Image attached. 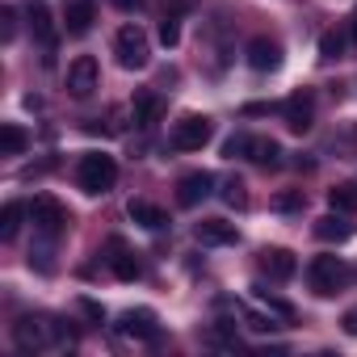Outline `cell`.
Segmentation results:
<instances>
[{
	"label": "cell",
	"instance_id": "obj_1",
	"mask_svg": "<svg viewBox=\"0 0 357 357\" xmlns=\"http://www.w3.org/2000/svg\"><path fill=\"white\" fill-rule=\"evenodd\" d=\"M13 344L22 353H47V349H72V336L51 315H22L13 324Z\"/></svg>",
	"mask_w": 357,
	"mask_h": 357
},
{
	"label": "cell",
	"instance_id": "obj_2",
	"mask_svg": "<svg viewBox=\"0 0 357 357\" xmlns=\"http://www.w3.org/2000/svg\"><path fill=\"white\" fill-rule=\"evenodd\" d=\"M118 181V160L105 155V151H84L80 164H76V185L84 194H109Z\"/></svg>",
	"mask_w": 357,
	"mask_h": 357
},
{
	"label": "cell",
	"instance_id": "obj_3",
	"mask_svg": "<svg viewBox=\"0 0 357 357\" xmlns=\"http://www.w3.org/2000/svg\"><path fill=\"white\" fill-rule=\"evenodd\" d=\"M114 59H118V68H126V72H143V68L151 63V38H147V30L122 26V30L114 34Z\"/></svg>",
	"mask_w": 357,
	"mask_h": 357
},
{
	"label": "cell",
	"instance_id": "obj_4",
	"mask_svg": "<svg viewBox=\"0 0 357 357\" xmlns=\"http://www.w3.org/2000/svg\"><path fill=\"white\" fill-rule=\"evenodd\" d=\"M307 282H311V290H315L319 298H332V294H340V290L353 282V269H349L340 257H315V261L307 265Z\"/></svg>",
	"mask_w": 357,
	"mask_h": 357
},
{
	"label": "cell",
	"instance_id": "obj_5",
	"mask_svg": "<svg viewBox=\"0 0 357 357\" xmlns=\"http://www.w3.org/2000/svg\"><path fill=\"white\" fill-rule=\"evenodd\" d=\"M215 135V122L206 114H181L172 122V135H168V147L172 151H202Z\"/></svg>",
	"mask_w": 357,
	"mask_h": 357
},
{
	"label": "cell",
	"instance_id": "obj_6",
	"mask_svg": "<svg viewBox=\"0 0 357 357\" xmlns=\"http://www.w3.org/2000/svg\"><path fill=\"white\" fill-rule=\"evenodd\" d=\"M30 219H34V231H38V236H51V240H59V236L68 231V223H72L68 206H63L55 194H34Z\"/></svg>",
	"mask_w": 357,
	"mask_h": 357
},
{
	"label": "cell",
	"instance_id": "obj_7",
	"mask_svg": "<svg viewBox=\"0 0 357 357\" xmlns=\"http://www.w3.org/2000/svg\"><path fill=\"white\" fill-rule=\"evenodd\" d=\"M97 84H101L97 59H93V55H76V59L68 63V93H72L76 101H84V97H93Z\"/></svg>",
	"mask_w": 357,
	"mask_h": 357
},
{
	"label": "cell",
	"instance_id": "obj_8",
	"mask_svg": "<svg viewBox=\"0 0 357 357\" xmlns=\"http://www.w3.org/2000/svg\"><path fill=\"white\" fill-rule=\"evenodd\" d=\"M282 118H286V126H290L294 135H307L311 122H315V93H311V89L290 93V97L282 101Z\"/></svg>",
	"mask_w": 357,
	"mask_h": 357
},
{
	"label": "cell",
	"instance_id": "obj_9",
	"mask_svg": "<svg viewBox=\"0 0 357 357\" xmlns=\"http://www.w3.org/2000/svg\"><path fill=\"white\" fill-rule=\"evenodd\" d=\"M244 63L252 68V72H278L282 68V43L278 38H269V34H257L248 47H244Z\"/></svg>",
	"mask_w": 357,
	"mask_h": 357
},
{
	"label": "cell",
	"instance_id": "obj_10",
	"mask_svg": "<svg viewBox=\"0 0 357 357\" xmlns=\"http://www.w3.org/2000/svg\"><path fill=\"white\" fill-rule=\"evenodd\" d=\"M118 336H130V340H147V344H155V340H160V319H155V311H147V307L126 311V315L118 319Z\"/></svg>",
	"mask_w": 357,
	"mask_h": 357
},
{
	"label": "cell",
	"instance_id": "obj_11",
	"mask_svg": "<svg viewBox=\"0 0 357 357\" xmlns=\"http://www.w3.org/2000/svg\"><path fill=\"white\" fill-rule=\"evenodd\" d=\"M26 17H30V30H34V38L43 43V63H51L55 59V22H51V9H47V0H30L26 5Z\"/></svg>",
	"mask_w": 357,
	"mask_h": 357
},
{
	"label": "cell",
	"instance_id": "obj_12",
	"mask_svg": "<svg viewBox=\"0 0 357 357\" xmlns=\"http://www.w3.org/2000/svg\"><path fill=\"white\" fill-rule=\"evenodd\" d=\"M105 261H109V269H114V278L118 282H135L139 273H143V265H139V257L126 248V240L122 236H109V244H105Z\"/></svg>",
	"mask_w": 357,
	"mask_h": 357
},
{
	"label": "cell",
	"instance_id": "obj_13",
	"mask_svg": "<svg viewBox=\"0 0 357 357\" xmlns=\"http://www.w3.org/2000/svg\"><path fill=\"white\" fill-rule=\"evenodd\" d=\"M257 261H261V273H265L269 282H290V278L298 273V261H294L290 248H261Z\"/></svg>",
	"mask_w": 357,
	"mask_h": 357
},
{
	"label": "cell",
	"instance_id": "obj_14",
	"mask_svg": "<svg viewBox=\"0 0 357 357\" xmlns=\"http://www.w3.org/2000/svg\"><path fill=\"white\" fill-rule=\"evenodd\" d=\"M194 240L206 244V248H227V244H240V231H236V223H227V219H202V223L194 227Z\"/></svg>",
	"mask_w": 357,
	"mask_h": 357
},
{
	"label": "cell",
	"instance_id": "obj_15",
	"mask_svg": "<svg viewBox=\"0 0 357 357\" xmlns=\"http://www.w3.org/2000/svg\"><path fill=\"white\" fill-rule=\"evenodd\" d=\"M211 190H215L211 172H185L181 181H176V202H181V206H198V202L211 198Z\"/></svg>",
	"mask_w": 357,
	"mask_h": 357
},
{
	"label": "cell",
	"instance_id": "obj_16",
	"mask_svg": "<svg viewBox=\"0 0 357 357\" xmlns=\"http://www.w3.org/2000/svg\"><path fill=\"white\" fill-rule=\"evenodd\" d=\"M93 22H97V5H93V0H68V5H63V30L72 38H84L93 30Z\"/></svg>",
	"mask_w": 357,
	"mask_h": 357
},
{
	"label": "cell",
	"instance_id": "obj_17",
	"mask_svg": "<svg viewBox=\"0 0 357 357\" xmlns=\"http://www.w3.org/2000/svg\"><path fill=\"white\" fill-rule=\"evenodd\" d=\"M130 118L147 130V126H155L160 118H164V97L160 93H151V89H143V93H135V101H130Z\"/></svg>",
	"mask_w": 357,
	"mask_h": 357
},
{
	"label": "cell",
	"instance_id": "obj_18",
	"mask_svg": "<svg viewBox=\"0 0 357 357\" xmlns=\"http://www.w3.org/2000/svg\"><path fill=\"white\" fill-rule=\"evenodd\" d=\"M319 240H328V244H344L357 227L349 223V215H340V211H332V215H324V219H315V227H311Z\"/></svg>",
	"mask_w": 357,
	"mask_h": 357
},
{
	"label": "cell",
	"instance_id": "obj_19",
	"mask_svg": "<svg viewBox=\"0 0 357 357\" xmlns=\"http://www.w3.org/2000/svg\"><path fill=\"white\" fill-rule=\"evenodd\" d=\"M244 160H252V164H261V168H278V164H282V147H278V139L248 135V151H244Z\"/></svg>",
	"mask_w": 357,
	"mask_h": 357
},
{
	"label": "cell",
	"instance_id": "obj_20",
	"mask_svg": "<svg viewBox=\"0 0 357 357\" xmlns=\"http://www.w3.org/2000/svg\"><path fill=\"white\" fill-rule=\"evenodd\" d=\"M126 215H130L139 227H147V231H160V227H168V215H164L155 202H147V198H130Z\"/></svg>",
	"mask_w": 357,
	"mask_h": 357
},
{
	"label": "cell",
	"instance_id": "obj_21",
	"mask_svg": "<svg viewBox=\"0 0 357 357\" xmlns=\"http://www.w3.org/2000/svg\"><path fill=\"white\" fill-rule=\"evenodd\" d=\"M26 147H30L26 126H17V122H5V126H0V155H22Z\"/></svg>",
	"mask_w": 357,
	"mask_h": 357
},
{
	"label": "cell",
	"instance_id": "obj_22",
	"mask_svg": "<svg viewBox=\"0 0 357 357\" xmlns=\"http://www.w3.org/2000/svg\"><path fill=\"white\" fill-rule=\"evenodd\" d=\"M328 206L340 211V215H357V185L353 181H340L328 190Z\"/></svg>",
	"mask_w": 357,
	"mask_h": 357
},
{
	"label": "cell",
	"instance_id": "obj_23",
	"mask_svg": "<svg viewBox=\"0 0 357 357\" xmlns=\"http://www.w3.org/2000/svg\"><path fill=\"white\" fill-rule=\"evenodd\" d=\"M30 206L26 202H9L5 211H0V240H13L17 231H22V215H26Z\"/></svg>",
	"mask_w": 357,
	"mask_h": 357
},
{
	"label": "cell",
	"instance_id": "obj_24",
	"mask_svg": "<svg viewBox=\"0 0 357 357\" xmlns=\"http://www.w3.org/2000/svg\"><path fill=\"white\" fill-rule=\"evenodd\" d=\"M223 202H227V206H236V211H244V206H248V185L240 181V176H227V181H223Z\"/></svg>",
	"mask_w": 357,
	"mask_h": 357
},
{
	"label": "cell",
	"instance_id": "obj_25",
	"mask_svg": "<svg viewBox=\"0 0 357 357\" xmlns=\"http://www.w3.org/2000/svg\"><path fill=\"white\" fill-rule=\"evenodd\" d=\"M319 59H324V63H336V59H344V38H340L336 30H328V34L319 38Z\"/></svg>",
	"mask_w": 357,
	"mask_h": 357
},
{
	"label": "cell",
	"instance_id": "obj_26",
	"mask_svg": "<svg viewBox=\"0 0 357 357\" xmlns=\"http://www.w3.org/2000/svg\"><path fill=\"white\" fill-rule=\"evenodd\" d=\"M51 252H55V240H51V236H38V248H30V265H38L43 273H51V269H55Z\"/></svg>",
	"mask_w": 357,
	"mask_h": 357
},
{
	"label": "cell",
	"instance_id": "obj_27",
	"mask_svg": "<svg viewBox=\"0 0 357 357\" xmlns=\"http://www.w3.org/2000/svg\"><path fill=\"white\" fill-rule=\"evenodd\" d=\"M332 143H336L340 155H357V122H344V126L332 135Z\"/></svg>",
	"mask_w": 357,
	"mask_h": 357
},
{
	"label": "cell",
	"instance_id": "obj_28",
	"mask_svg": "<svg viewBox=\"0 0 357 357\" xmlns=\"http://www.w3.org/2000/svg\"><path fill=\"white\" fill-rule=\"evenodd\" d=\"M160 43H164L168 51L181 43V17H176V13H164V22H160Z\"/></svg>",
	"mask_w": 357,
	"mask_h": 357
},
{
	"label": "cell",
	"instance_id": "obj_29",
	"mask_svg": "<svg viewBox=\"0 0 357 357\" xmlns=\"http://www.w3.org/2000/svg\"><path fill=\"white\" fill-rule=\"evenodd\" d=\"M303 202H307V194H303V190H286V194H278L269 206H273V211H282V215H290V211H303Z\"/></svg>",
	"mask_w": 357,
	"mask_h": 357
},
{
	"label": "cell",
	"instance_id": "obj_30",
	"mask_svg": "<svg viewBox=\"0 0 357 357\" xmlns=\"http://www.w3.org/2000/svg\"><path fill=\"white\" fill-rule=\"evenodd\" d=\"M0 38H5V43L17 38V9H13V5L0 9Z\"/></svg>",
	"mask_w": 357,
	"mask_h": 357
},
{
	"label": "cell",
	"instance_id": "obj_31",
	"mask_svg": "<svg viewBox=\"0 0 357 357\" xmlns=\"http://www.w3.org/2000/svg\"><path fill=\"white\" fill-rule=\"evenodd\" d=\"M257 298H261V303H265L273 315H282V319H294V307H290V303H282V298H273L269 290H261V286H257Z\"/></svg>",
	"mask_w": 357,
	"mask_h": 357
},
{
	"label": "cell",
	"instance_id": "obj_32",
	"mask_svg": "<svg viewBox=\"0 0 357 357\" xmlns=\"http://www.w3.org/2000/svg\"><path fill=\"white\" fill-rule=\"evenodd\" d=\"M244 151H248V135H231V139L223 143V155H227V160H236V155H244Z\"/></svg>",
	"mask_w": 357,
	"mask_h": 357
},
{
	"label": "cell",
	"instance_id": "obj_33",
	"mask_svg": "<svg viewBox=\"0 0 357 357\" xmlns=\"http://www.w3.org/2000/svg\"><path fill=\"white\" fill-rule=\"evenodd\" d=\"M80 311H84V315H89V319H97V324H101V319H105V311H101V307H97V303H93V298H80Z\"/></svg>",
	"mask_w": 357,
	"mask_h": 357
},
{
	"label": "cell",
	"instance_id": "obj_34",
	"mask_svg": "<svg viewBox=\"0 0 357 357\" xmlns=\"http://www.w3.org/2000/svg\"><path fill=\"white\" fill-rule=\"evenodd\" d=\"M340 328H344L349 336H357V307H349V311L340 315Z\"/></svg>",
	"mask_w": 357,
	"mask_h": 357
},
{
	"label": "cell",
	"instance_id": "obj_35",
	"mask_svg": "<svg viewBox=\"0 0 357 357\" xmlns=\"http://www.w3.org/2000/svg\"><path fill=\"white\" fill-rule=\"evenodd\" d=\"M114 5H118L122 13H135V9H143V5H147V0H114Z\"/></svg>",
	"mask_w": 357,
	"mask_h": 357
},
{
	"label": "cell",
	"instance_id": "obj_36",
	"mask_svg": "<svg viewBox=\"0 0 357 357\" xmlns=\"http://www.w3.org/2000/svg\"><path fill=\"white\" fill-rule=\"evenodd\" d=\"M353 38H357V5H353Z\"/></svg>",
	"mask_w": 357,
	"mask_h": 357
}]
</instances>
